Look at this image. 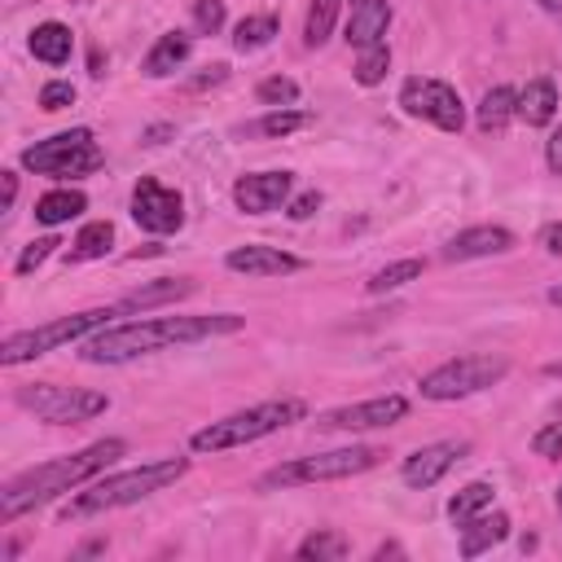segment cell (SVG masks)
<instances>
[{"instance_id":"cell-1","label":"cell","mask_w":562,"mask_h":562,"mask_svg":"<svg viewBox=\"0 0 562 562\" xmlns=\"http://www.w3.org/2000/svg\"><path fill=\"white\" fill-rule=\"evenodd\" d=\"M246 325V316L237 312H215V316H149V321H127V325H105L101 334H92L83 342V360L88 364H123L136 356H154L180 342H202V338H220V334H237Z\"/></svg>"},{"instance_id":"cell-2","label":"cell","mask_w":562,"mask_h":562,"mask_svg":"<svg viewBox=\"0 0 562 562\" xmlns=\"http://www.w3.org/2000/svg\"><path fill=\"white\" fill-rule=\"evenodd\" d=\"M123 448H127L123 439H97V443H88V448H79L70 457H53L44 465H31V470L13 474L0 487V522H13L26 509H35V505H44V501L97 479L114 457H123Z\"/></svg>"},{"instance_id":"cell-3","label":"cell","mask_w":562,"mask_h":562,"mask_svg":"<svg viewBox=\"0 0 562 562\" xmlns=\"http://www.w3.org/2000/svg\"><path fill=\"white\" fill-rule=\"evenodd\" d=\"M184 470H189V461H184V457H162V461H145V465H136V470H123V474L97 479L88 492H79V496L61 509V518L70 522V518H92V514H105V509L136 505V501H145V496L162 492L167 483H176Z\"/></svg>"},{"instance_id":"cell-4","label":"cell","mask_w":562,"mask_h":562,"mask_svg":"<svg viewBox=\"0 0 562 562\" xmlns=\"http://www.w3.org/2000/svg\"><path fill=\"white\" fill-rule=\"evenodd\" d=\"M307 413L303 400H263L255 408H241V413H228L202 430H193V452H228V448H241V443H255L290 422H299Z\"/></svg>"},{"instance_id":"cell-5","label":"cell","mask_w":562,"mask_h":562,"mask_svg":"<svg viewBox=\"0 0 562 562\" xmlns=\"http://www.w3.org/2000/svg\"><path fill=\"white\" fill-rule=\"evenodd\" d=\"M386 452L382 448H369V443H351V448H334V452H316V457H294V461H281L272 465L259 487L272 492V487H303V483H334V479H351V474H364L382 461Z\"/></svg>"},{"instance_id":"cell-6","label":"cell","mask_w":562,"mask_h":562,"mask_svg":"<svg viewBox=\"0 0 562 562\" xmlns=\"http://www.w3.org/2000/svg\"><path fill=\"white\" fill-rule=\"evenodd\" d=\"M110 316H123L119 303L110 307H88V312H75V316H57L48 325H35V329H18L0 342V364H22V360H35L44 351H57L61 342H75L83 338L88 329H105Z\"/></svg>"},{"instance_id":"cell-7","label":"cell","mask_w":562,"mask_h":562,"mask_svg":"<svg viewBox=\"0 0 562 562\" xmlns=\"http://www.w3.org/2000/svg\"><path fill=\"white\" fill-rule=\"evenodd\" d=\"M105 162L101 145L92 140L88 127H70V132H57L48 140H35L22 149V167L35 171V176H53V180H70V176H88Z\"/></svg>"},{"instance_id":"cell-8","label":"cell","mask_w":562,"mask_h":562,"mask_svg":"<svg viewBox=\"0 0 562 562\" xmlns=\"http://www.w3.org/2000/svg\"><path fill=\"white\" fill-rule=\"evenodd\" d=\"M18 404L26 413H35L40 422H53V426H79L97 413L110 408V400L101 391H88V386H57V382H26L18 391Z\"/></svg>"},{"instance_id":"cell-9","label":"cell","mask_w":562,"mask_h":562,"mask_svg":"<svg viewBox=\"0 0 562 562\" xmlns=\"http://www.w3.org/2000/svg\"><path fill=\"white\" fill-rule=\"evenodd\" d=\"M505 369L509 364L501 356H457V360H448V364H439L422 378V395L439 400V404L443 400H465V395L487 391L492 382H501Z\"/></svg>"},{"instance_id":"cell-10","label":"cell","mask_w":562,"mask_h":562,"mask_svg":"<svg viewBox=\"0 0 562 562\" xmlns=\"http://www.w3.org/2000/svg\"><path fill=\"white\" fill-rule=\"evenodd\" d=\"M400 105H404V114L426 119V123H435L439 132H461V127H465V105H461L457 88L443 83V79H422V75L404 79Z\"/></svg>"},{"instance_id":"cell-11","label":"cell","mask_w":562,"mask_h":562,"mask_svg":"<svg viewBox=\"0 0 562 562\" xmlns=\"http://www.w3.org/2000/svg\"><path fill=\"white\" fill-rule=\"evenodd\" d=\"M132 220L145 233H176L184 224V198L176 189H167L154 176H140L132 189Z\"/></svg>"},{"instance_id":"cell-12","label":"cell","mask_w":562,"mask_h":562,"mask_svg":"<svg viewBox=\"0 0 562 562\" xmlns=\"http://www.w3.org/2000/svg\"><path fill=\"white\" fill-rule=\"evenodd\" d=\"M408 413L404 395H378V400H360V404H342L334 413L321 417L325 430H378V426H395Z\"/></svg>"},{"instance_id":"cell-13","label":"cell","mask_w":562,"mask_h":562,"mask_svg":"<svg viewBox=\"0 0 562 562\" xmlns=\"http://www.w3.org/2000/svg\"><path fill=\"white\" fill-rule=\"evenodd\" d=\"M290 189H294L290 171H246L233 180V202L246 215H268L290 198Z\"/></svg>"},{"instance_id":"cell-14","label":"cell","mask_w":562,"mask_h":562,"mask_svg":"<svg viewBox=\"0 0 562 562\" xmlns=\"http://www.w3.org/2000/svg\"><path fill=\"white\" fill-rule=\"evenodd\" d=\"M470 452V443L465 439H439V443H426V448H417L413 457H404V483L408 487H435L461 457Z\"/></svg>"},{"instance_id":"cell-15","label":"cell","mask_w":562,"mask_h":562,"mask_svg":"<svg viewBox=\"0 0 562 562\" xmlns=\"http://www.w3.org/2000/svg\"><path fill=\"white\" fill-rule=\"evenodd\" d=\"M514 246V233L501 228V224H474V228H461L448 246H443V259L448 263H465V259H487V255H505Z\"/></svg>"},{"instance_id":"cell-16","label":"cell","mask_w":562,"mask_h":562,"mask_svg":"<svg viewBox=\"0 0 562 562\" xmlns=\"http://www.w3.org/2000/svg\"><path fill=\"white\" fill-rule=\"evenodd\" d=\"M228 272H241V277H285V272H299L303 259L281 250V246H237L224 255Z\"/></svg>"},{"instance_id":"cell-17","label":"cell","mask_w":562,"mask_h":562,"mask_svg":"<svg viewBox=\"0 0 562 562\" xmlns=\"http://www.w3.org/2000/svg\"><path fill=\"white\" fill-rule=\"evenodd\" d=\"M386 26H391V4L386 0H360V4H351V18H347V44L351 48L386 44L382 40Z\"/></svg>"},{"instance_id":"cell-18","label":"cell","mask_w":562,"mask_h":562,"mask_svg":"<svg viewBox=\"0 0 562 562\" xmlns=\"http://www.w3.org/2000/svg\"><path fill=\"white\" fill-rule=\"evenodd\" d=\"M509 536V518L501 514V509H483V514H474V518H465L461 522V553L465 558H479V553H487L492 544H501Z\"/></svg>"},{"instance_id":"cell-19","label":"cell","mask_w":562,"mask_h":562,"mask_svg":"<svg viewBox=\"0 0 562 562\" xmlns=\"http://www.w3.org/2000/svg\"><path fill=\"white\" fill-rule=\"evenodd\" d=\"M553 114H558V88H553V79H531L518 92V119L527 127H544V123H553Z\"/></svg>"},{"instance_id":"cell-20","label":"cell","mask_w":562,"mask_h":562,"mask_svg":"<svg viewBox=\"0 0 562 562\" xmlns=\"http://www.w3.org/2000/svg\"><path fill=\"white\" fill-rule=\"evenodd\" d=\"M189 48H193V40H189L184 31H162V35L154 40V48L145 53V75H149V79L171 75V70L189 57Z\"/></svg>"},{"instance_id":"cell-21","label":"cell","mask_w":562,"mask_h":562,"mask_svg":"<svg viewBox=\"0 0 562 562\" xmlns=\"http://www.w3.org/2000/svg\"><path fill=\"white\" fill-rule=\"evenodd\" d=\"M184 294H193V281L189 277H158L154 285H140L136 294L119 299V307L123 312H145V307H158V303H176Z\"/></svg>"},{"instance_id":"cell-22","label":"cell","mask_w":562,"mask_h":562,"mask_svg":"<svg viewBox=\"0 0 562 562\" xmlns=\"http://www.w3.org/2000/svg\"><path fill=\"white\" fill-rule=\"evenodd\" d=\"M31 53L40 57V61H48V66H61V61H70V48H75V40H70V26H61V22H40L35 31H31Z\"/></svg>"},{"instance_id":"cell-23","label":"cell","mask_w":562,"mask_h":562,"mask_svg":"<svg viewBox=\"0 0 562 562\" xmlns=\"http://www.w3.org/2000/svg\"><path fill=\"white\" fill-rule=\"evenodd\" d=\"M83 211H88V198H83L79 189H48V193L35 202V220L48 224V228H57V224H66V220H75V215H83Z\"/></svg>"},{"instance_id":"cell-24","label":"cell","mask_w":562,"mask_h":562,"mask_svg":"<svg viewBox=\"0 0 562 562\" xmlns=\"http://www.w3.org/2000/svg\"><path fill=\"white\" fill-rule=\"evenodd\" d=\"M514 114H518V92H514V88L496 83V88L483 92V101H479V127H483V132H505V123H509Z\"/></svg>"},{"instance_id":"cell-25","label":"cell","mask_w":562,"mask_h":562,"mask_svg":"<svg viewBox=\"0 0 562 562\" xmlns=\"http://www.w3.org/2000/svg\"><path fill=\"white\" fill-rule=\"evenodd\" d=\"M114 246V224L110 220H92L75 233L70 241V263H88V259H101L105 250Z\"/></svg>"},{"instance_id":"cell-26","label":"cell","mask_w":562,"mask_h":562,"mask_svg":"<svg viewBox=\"0 0 562 562\" xmlns=\"http://www.w3.org/2000/svg\"><path fill=\"white\" fill-rule=\"evenodd\" d=\"M272 35H277V18L272 13H250V18H241L233 26V48L237 53H255V48L272 44Z\"/></svg>"},{"instance_id":"cell-27","label":"cell","mask_w":562,"mask_h":562,"mask_svg":"<svg viewBox=\"0 0 562 562\" xmlns=\"http://www.w3.org/2000/svg\"><path fill=\"white\" fill-rule=\"evenodd\" d=\"M492 496H496V487L492 483H483V479H474V483H465L452 501H448V518L461 527L465 518H474V514H483L487 505H492Z\"/></svg>"},{"instance_id":"cell-28","label":"cell","mask_w":562,"mask_h":562,"mask_svg":"<svg viewBox=\"0 0 562 562\" xmlns=\"http://www.w3.org/2000/svg\"><path fill=\"white\" fill-rule=\"evenodd\" d=\"M338 4H342V0H312L307 22H303V44H307V48H321V44L329 40V31H334V22H338Z\"/></svg>"},{"instance_id":"cell-29","label":"cell","mask_w":562,"mask_h":562,"mask_svg":"<svg viewBox=\"0 0 562 562\" xmlns=\"http://www.w3.org/2000/svg\"><path fill=\"white\" fill-rule=\"evenodd\" d=\"M307 123H312L307 110H285V105H281V110L263 114L259 123H250L246 132H250V136H272V140H277V136H290V132H299V127H307Z\"/></svg>"},{"instance_id":"cell-30","label":"cell","mask_w":562,"mask_h":562,"mask_svg":"<svg viewBox=\"0 0 562 562\" xmlns=\"http://www.w3.org/2000/svg\"><path fill=\"white\" fill-rule=\"evenodd\" d=\"M422 259H395V263H386V268H378L373 277H369V294H386V290H400V285H408V281H417L422 277Z\"/></svg>"},{"instance_id":"cell-31","label":"cell","mask_w":562,"mask_h":562,"mask_svg":"<svg viewBox=\"0 0 562 562\" xmlns=\"http://www.w3.org/2000/svg\"><path fill=\"white\" fill-rule=\"evenodd\" d=\"M299 558L303 562H338V558H347V540L338 536V531H312L303 544H299Z\"/></svg>"},{"instance_id":"cell-32","label":"cell","mask_w":562,"mask_h":562,"mask_svg":"<svg viewBox=\"0 0 562 562\" xmlns=\"http://www.w3.org/2000/svg\"><path fill=\"white\" fill-rule=\"evenodd\" d=\"M386 70H391V53H386V44L360 48V61H356V83L373 88V83H382V79H386Z\"/></svg>"},{"instance_id":"cell-33","label":"cell","mask_w":562,"mask_h":562,"mask_svg":"<svg viewBox=\"0 0 562 562\" xmlns=\"http://www.w3.org/2000/svg\"><path fill=\"white\" fill-rule=\"evenodd\" d=\"M255 97L263 101V105H294L299 101V83L290 79V75H268V79H259V88H255Z\"/></svg>"},{"instance_id":"cell-34","label":"cell","mask_w":562,"mask_h":562,"mask_svg":"<svg viewBox=\"0 0 562 562\" xmlns=\"http://www.w3.org/2000/svg\"><path fill=\"white\" fill-rule=\"evenodd\" d=\"M57 246H61V241H57L53 233H48V237H35V241H31V246L18 255V263H13V268H18V277H31V272H35V268H40V263H44V259L57 250Z\"/></svg>"},{"instance_id":"cell-35","label":"cell","mask_w":562,"mask_h":562,"mask_svg":"<svg viewBox=\"0 0 562 562\" xmlns=\"http://www.w3.org/2000/svg\"><path fill=\"white\" fill-rule=\"evenodd\" d=\"M224 26V0H193V31L215 35Z\"/></svg>"},{"instance_id":"cell-36","label":"cell","mask_w":562,"mask_h":562,"mask_svg":"<svg viewBox=\"0 0 562 562\" xmlns=\"http://www.w3.org/2000/svg\"><path fill=\"white\" fill-rule=\"evenodd\" d=\"M75 101V83L70 79H48L40 88V110H66Z\"/></svg>"},{"instance_id":"cell-37","label":"cell","mask_w":562,"mask_h":562,"mask_svg":"<svg viewBox=\"0 0 562 562\" xmlns=\"http://www.w3.org/2000/svg\"><path fill=\"white\" fill-rule=\"evenodd\" d=\"M531 448H536L540 457H562V422H549L544 430H536Z\"/></svg>"},{"instance_id":"cell-38","label":"cell","mask_w":562,"mask_h":562,"mask_svg":"<svg viewBox=\"0 0 562 562\" xmlns=\"http://www.w3.org/2000/svg\"><path fill=\"white\" fill-rule=\"evenodd\" d=\"M316 206H321V193H316V189H307V193H299V198L290 202V211H285V215H290V220H307Z\"/></svg>"},{"instance_id":"cell-39","label":"cell","mask_w":562,"mask_h":562,"mask_svg":"<svg viewBox=\"0 0 562 562\" xmlns=\"http://www.w3.org/2000/svg\"><path fill=\"white\" fill-rule=\"evenodd\" d=\"M544 162L553 176H562V127H553V136L544 140Z\"/></svg>"},{"instance_id":"cell-40","label":"cell","mask_w":562,"mask_h":562,"mask_svg":"<svg viewBox=\"0 0 562 562\" xmlns=\"http://www.w3.org/2000/svg\"><path fill=\"white\" fill-rule=\"evenodd\" d=\"M540 246H544L549 255H562V220H553V224L540 228Z\"/></svg>"},{"instance_id":"cell-41","label":"cell","mask_w":562,"mask_h":562,"mask_svg":"<svg viewBox=\"0 0 562 562\" xmlns=\"http://www.w3.org/2000/svg\"><path fill=\"white\" fill-rule=\"evenodd\" d=\"M171 132H176L171 123H158V127H149V132H145V145H162V140H167Z\"/></svg>"},{"instance_id":"cell-42","label":"cell","mask_w":562,"mask_h":562,"mask_svg":"<svg viewBox=\"0 0 562 562\" xmlns=\"http://www.w3.org/2000/svg\"><path fill=\"white\" fill-rule=\"evenodd\" d=\"M13 198H18V176H13V171H4V211L13 206Z\"/></svg>"},{"instance_id":"cell-43","label":"cell","mask_w":562,"mask_h":562,"mask_svg":"<svg viewBox=\"0 0 562 562\" xmlns=\"http://www.w3.org/2000/svg\"><path fill=\"white\" fill-rule=\"evenodd\" d=\"M540 9H549V13H562V0H540Z\"/></svg>"},{"instance_id":"cell-44","label":"cell","mask_w":562,"mask_h":562,"mask_svg":"<svg viewBox=\"0 0 562 562\" xmlns=\"http://www.w3.org/2000/svg\"><path fill=\"white\" fill-rule=\"evenodd\" d=\"M549 303H553V307H562V285H553V290H549Z\"/></svg>"},{"instance_id":"cell-45","label":"cell","mask_w":562,"mask_h":562,"mask_svg":"<svg viewBox=\"0 0 562 562\" xmlns=\"http://www.w3.org/2000/svg\"><path fill=\"white\" fill-rule=\"evenodd\" d=\"M558 514H562V487H558Z\"/></svg>"},{"instance_id":"cell-46","label":"cell","mask_w":562,"mask_h":562,"mask_svg":"<svg viewBox=\"0 0 562 562\" xmlns=\"http://www.w3.org/2000/svg\"><path fill=\"white\" fill-rule=\"evenodd\" d=\"M351 4H360V0H351Z\"/></svg>"}]
</instances>
